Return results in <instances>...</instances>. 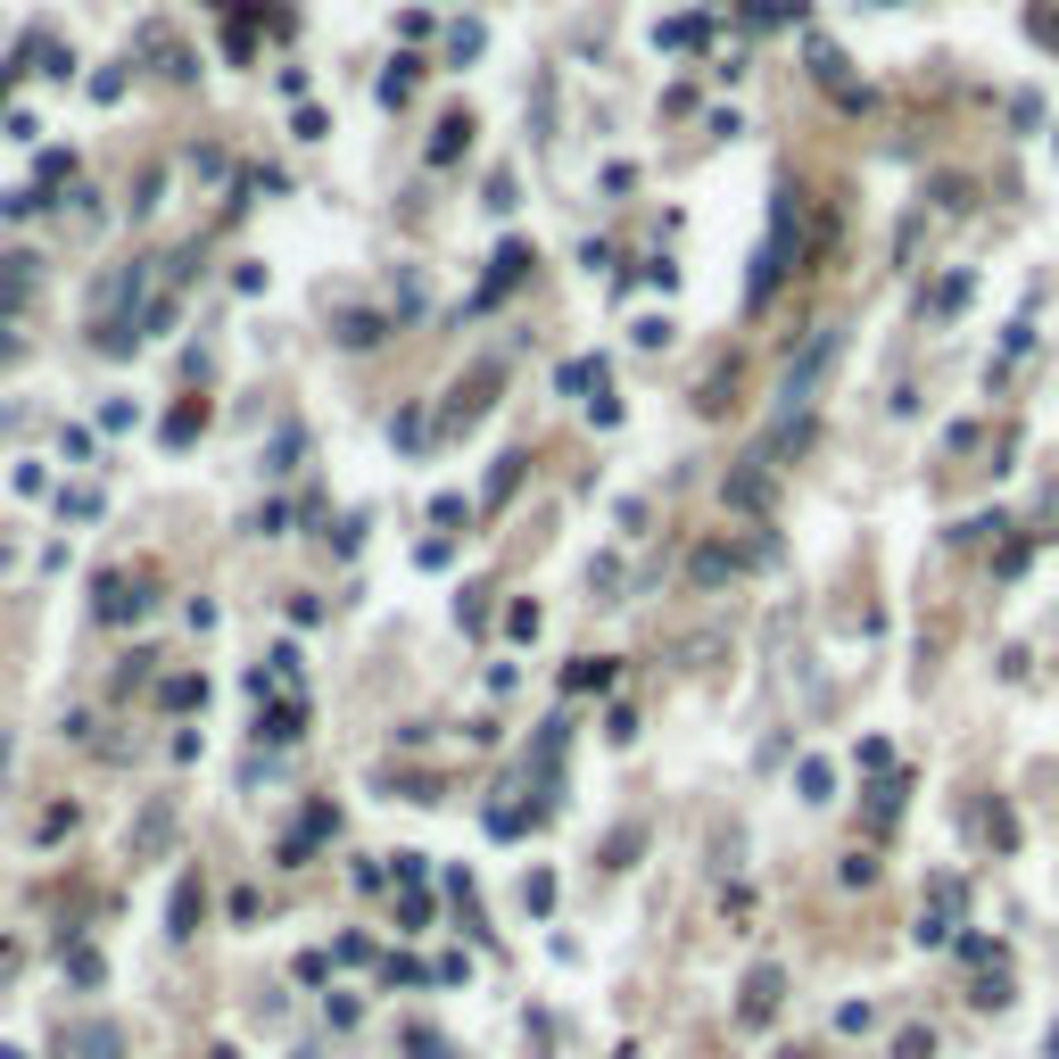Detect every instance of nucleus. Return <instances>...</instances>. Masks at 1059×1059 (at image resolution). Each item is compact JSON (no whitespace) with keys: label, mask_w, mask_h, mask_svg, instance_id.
I'll return each mask as SVG.
<instances>
[{"label":"nucleus","mask_w":1059,"mask_h":1059,"mask_svg":"<svg viewBox=\"0 0 1059 1059\" xmlns=\"http://www.w3.org/2000/svg\"><path fill=\"white\" fill-rule=\"evenodd\" d=\"M770 1010H779V977L762 968V977H753V993H745V1018H770Z\"/></svg>","instance_id":"3"},{"label":"nucleus","mask_w":1059,"mask_h":1059,"mask_svg":"<svg viewBox=\"0 0 1059 1059\" xmlns=\"http://www.w3.org/2000/svg\"><path fill=\"white\" fill-rule=\"evenodd\" d=\"M381 100H390V108H398V100H414V58H398V67L381 74Z\"/></svg>","instance_id":"5"},{"label":"nucleus","mask_w":1059,"mask_h":1059,"mask_svg":"<svg viewBox=\"0 0 1059 1059\" xmlns=\"http://www.w3.org/2000/svg\"><path fill=\"white\" fill-rule=\"evenodd\" d=\"M125 613H141V596H125V572H108L100 579V621H125Z\"/></svg>","instance_id":"2"},{"label":"nucleus","mask_w":1059,"mask_h":1059,"mask_svg":"<svg viewBox=\"0 0 1059 1059\" xmlns=\"http://www.w3.org/2000/svg\"><path fill=\"white\" fill-rule=\"evenodd\" d=\"M166 704H207V679H166Z\"/></svg>","instance_id":"9"},{"label":"nucleus","mask_w":1059,"mask_h":1059,"mask_svg":"<svg viewBox=\"0 0 1059 1059\" xmlns=\"http://www.w3.org/2000/svg\"><path fill=\"white\" fill-rule=\"evenodd\" d=\"M828 356H837V332H819L811 348H803V365H786V406H803V398H811V381L828 372Z\"/></svg>","instance_id":"1"},{"label":"nucleus","mask_w":1059,"mask_h":1059,"mask_svg":"<svg viewBox=\"0 0 1059 1059\" xmlns=\"http://www.w3.org/2000/svg\"><path fill=\"white\" fill-rule=\"evenodd\" d=\"M339 339H348V348H372V339H381V315H339Z\"/></svg>","instance_id":"6"},{"label":"nucleus","mask_w":1059,"mask_h":1059,"mask_svg":"<svg viewBox=\"0 0 1059 1059\" xmlns=\"http://www.w3.org/2000/svg\"><path fill=\"white\" fill-rule=\"evenodd\" d=\"M191 919H199V886L183 877V886H174V935H191Z\"/></svg>","instance_id":"7"},{"label":"nucleus","mask_w":1059,"mask_h":1059,"mask_svg":"<svg viewBox=\"0 0 1059 1059\" xmlns=\"http://www.w3.org/2000/svg\"><path fill=\"white\" fill-rule=\"evenodd\" d=\"M464 133H472V116H447V125H439V141H430V158H439V166H447V158H456V149H464Z\"/></svg>","instance_id":"4"},{"label":"nucleus","mask_w":1059,"mask_h":1059,"mask_svg":"<svg viewBox=\"0 0 1059 1059\" xmlns=\"http://www.w3.org/2000/svg\"><path fill=\"white\" fill-rule=\"evenodd\" d=\"M828 786H837V770H828V762H803V795L828 803Z\"/></svg>","instance_id":"8"}]
</instances>
